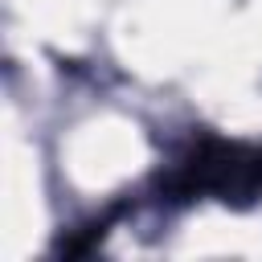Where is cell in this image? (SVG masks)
Segmentation results:
<instances>
[{
    "instance_id": "cell-1",
    "label": "cell",
    "mask_w": 262,
    "mask_h": 262,
    "mask_svg": "<svg viewBox=\"0 0 262 262\" xmlns=\"http://www.w3.org/2000/svg\"><path fill=\"white\" fill-rule=\"evenodd\" d=\"M160 188L172 201H192V196L250 201L262 192V147L205 135L172 164Z\"/></svg>"
}]
</instances>
